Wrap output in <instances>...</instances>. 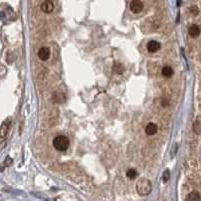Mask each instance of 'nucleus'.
I'll return each instance as SVG.
<instances>
[{"label":"nucleus","instance_id":"obj_6","mask_svg":"<svg viewBox=\"0 0 201 201\" xmlns=\"http://www.w3.org/2000/svg\"><path fill=\"white\" fill-rule=\"evenodd\" d=\"M161 48V44L156 40H151L148 42L147 44V49L149 53H156Z\"/></svg>","mask_w":201,"mask_h":201},{"label":"nucleus","instance_id":"obj_3","mask_svg":"<svg viewBox=\"0 0 201 201\" xmlns=\"http://www.w3.org/2000/svg\"><path fill=\"white\" fill-rule=\"evenodd\" d=\"M143 2L141 0H133L130 4V9L133 13H140L143 10Z\"/></svg>","mask_w":201,"mask_h":201},{"label":"nucleus","instance_id":"obj_17","mask_svg":"<svg viewBox=\"0 0 201 201\" xmlns=\"http://www.w3.org/2000/svg\"><path fill=\"white\" fill-rule=\"evenodd\" d=\"M190 12L193 15H197L198 14V12H199V9L197 8V6H192L191 8H190Z\"/></svg>","mask_w":201,"mask_h":201},{"label":"nucleus","instance_id":"obj_5","mask_svg":"<svg viewBox=\"0 0 201 201\" xmlns=\"http://www.w3.org/2000/svg\"><path fill=\"white\" fill-rule=\"evenodd\" d=\"M54 8L53 2L51 0H45V1L41 4V10L44 12V13H51Z\"/></svg>","mask_w":201,"mask_h":201},{"label":"nucleus","instance_id":"obj_7","mask_svg":"<svg viewBox=\"0 0 201 201\" xmlns=\"http://www.w3.org/2000/svg\"><path fill=\"white\" fill-rule=\"evenodd\" d=\"M50 55V50L48 48H41L39 50H38V57H39L41 61H48Z\"/></svg>","mask_w":201,"mask_h":201},{"label":"nucleus","instance_id":"obj_12","mask_svg":"<svg viewBox=\"0 0 201 201\" xmlns=\"http://www.w3.org/2000/svg\"><path fill=\"white\" fill-rule=\"evenodd\" d=\"M193 131L197 135L201 134V118H197L193 124Z\"/></svg>","mask_w":201,"mask_h":201},{"label":"nucleus","instance_id":"obj_10","mask_svg":"<svg viewBox=\"0 0 201 201\" xmlns=\"http://www.w3.org/2000/svg\"><path fill=\"white\" fill-rule=\"evenodd\" d=\"M200 199H201L200 194L196 191L190 192L186 197V201H200Z\"/></svg>","mask_w":201,"mask_h":201},{"label":"nucleus","instance_id":"obj_11","mask_svg":"<svg viewBox=\"0 0 201 201\" xmlns=\"http://www.w3.org/2000/svg\"><path fill=\"white\" fill-rule=\"evenodd\" d=\"M66 98L63 96V94L62 93H53V101L54 103H57V104H61V103L65 102Z\"/></svg>","mask_w":201,"mask_h":201},{"label":"nucleus","instance_id":"obj_14","mask_svg":"<svg viewBox=\"0 0 201 201\" xmlns=\"http://www.w3.org/2000/svg\"><path fill=\"white\" fill-rule=\"evenodd\" d=\"M162 75H163V76H165V78H170V76H172V75H173V70H172V67H170V66H164L163 70H162Z\"/></svg>","mask_w":201,"mask_h":201},{"label":"nucleus","instance_id":"obj_8","mask_svg":"<svg viewBox=\"0 0 201 201\" xmlns=\"http://www.w3.org/2000/svg\"><path fill=\"white\" fill-rule=\"evenodd\" d=\"M146 134L149 135V136H152V135H155L157 133V131H158V127L156 124H154V123H149L147 127H146Z\"/></svg>","mask_w":201,"mask_h":201},{"label":"nucleus","instance_id":"obj_2","mask_svg":"<svg viewBox=\"0 0 201 201\" xmlns=\"http://www.w3.org/2000/svg\"><path fill=\"white\" fill-rule=\"evenodd\" d=\"M53 147L57 149V151L63 152V151L67 150L68 146H70V141H68V139L66 136L59 135V136H57L53 139Z\"/></svg>","mask_w":201,"mask_h":201},{"label":"nucleus","instance_id":"obj_4","mask_svg":"<svg viewBox=\"0 0 201 201\" xmlns=\"http://www.w3.org/2000/svg\"><path fill=\"white\" fill-rule=\"evenodd\" d=\"M10 123H11V120L7 119L6 121H4L1 124V126H0V138H4L7 135L8 130H9V127H10Z\"/></svg>","mask_w":201,"mask_h":201},{"label":"nucleus","instance_id":"obj_9","mask_svg":"<svg viewBox=\"0 0 201 201\" xmlns=\"http://www.w3.org/2000/svg\"><path fill=\"white\" fill-rule=\"evenodd\" d=\"M188 32H189V34L192 37H197L200 34L201 30H200L198 25L193 24V25H191V26L189 27V29H188Z\"/></svg>","mask_w":201,"mask_h":201},{"label":"nucleus","instance_id":"obj_16","mask_svg":"<svg viewBox=\"0 0 201 201\" xmlns=\"http://www.w3.org/2000/svg\"><path fill=\"white\" fill-rule=\"evenodd\" d=\"M169 179H170V171L167 169V170H165L164 173H163V181L167 182Z\"/></svg>","mask_w":201,"mask_h":201},{"label":"nucleus","instance_id":"obj_15","mask_svg":"<svg viewBox=\"0 0 201 201\" xmlns=\"http://www.w3.org/2000/svg\"><path fill=\"white\" fill-rule=\"evenodd\" d=\"M127 177L129 179H134L137 177V171L135 169H130L127 171Z\"/></svg>","mask_w":201,"mask_h":201},{"label":"nucleus","instance_id":"obj_1","mask_svg":"<svg viewBox=\"0 0 201 201\" xmlns=\"http://www.w3.org/2000/svg\"><path fill=\"white\" fill-rule=\"evenodd\" d=\"M136 189L139 195L147 196L151 192V189H152L151 181L147 178H141L140 180L137 182Z\"/></svg>","mask_w":201,"mask_h":201},{"label":"nucleus","instance_id":"obj_18","mask_svg":"<svg viewBox=\"0 0 201 201\" xmlns=\"http://www.w3.org/2000/svg\"><path fill=\"white\" fill-rule=\"evenodd\" d=\"M11 162H12V160L10 159V157H7V158H6V160H5V165L7 166V165L11 164Z\"/></svg>","mask_w":201,"mask_h":201},{"label":"nucleus","instance_id":"obj_13","mask_svg":"<svg viewBox=\"0 0 201 201\" xmlns=\"http://www.w3.org/2000/svg\"><path fill=\"white\" fill-rule=\"evenodd\" d=\"M113 71L116 72V74H123L124 71H125V67L120 62H115L114 66H113Z\"/></svg>","mask_w":201,"mask_h":201}]
</instances>
